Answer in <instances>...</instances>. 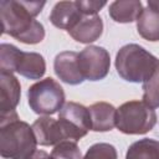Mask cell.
<instances>
[{
	"label": "cell",
	"instance_id": "cell-1",
	"mask_svg": "<svg viewBox=\"0 0 159 159\" xmlns=\"http://www.w3.org/2000/svg\"><path fill=\"white\" fill-rule=\"evenodd\" d=\"M45 1L2 0L0 1V19L2 34L26 45H35L43 40L45 27L35 17L42 11Z\"/></svg>",
	"mask_w": 159,
	"mask_h": 159
},
{
	"label": "cell",
	"instance_id": "cell-2",
	"mask_svg": "<svg viewBox=\"0 0 159 159\" xmlns=\"http://www.w3.org/2000/svg\"><path fill=\"white\" fill-rule=\"evenodd\" d=\"M36 147L32 127L20 120L16 111L0 114V155L4 159H27Z\"/></svg>",
	"mask_w": 159,
	"mask_h": 159
},
{
	"label": "cell",
	"instance_id": "cell-3",
	"mask_svg": "<svg viewBox=\"0 0 159 159\" xmlns=\"http://www.w3.org/2000/svg\"><path fill=\"white\" fill-rule=\"evenodd\" d=\"M116 70L120 78L132 83H143L159 67V60L137 43H128L116 55Z\"/></svg>",
	"mask_w": 159,
	"mask_h": 159
},
{
	"label": "cell",
	"instance_id": "cell-4",
	"mask_svg": "<svg viewBox=\"0 0 159 159\" xmlns=\"http://www.w3.org/2000/svg\"><path fill=\"white\" fill-rule=\"evenodd\" d=\"M0 71L17 72L25 78L40 80L46 72V62L37 52H25L11 43H1Z\"/></svg>",
	"mask_w": 159,
	"mask_h": 159
},
{
	"label": "cell",
	"instance_id": "cell-5",
	"mask_svg": "<svg viewBox=\"0 0 159 159\" xmlns=\"http://www.w3.org/2000/svg\"><path fill=\"white\" fill-rule=\"evenodd\" d=\"M155 124V111L143 101H129L117 108L116 127L124 134H145Z\"/></svg>",
	"mask_w": 159,
	"mask_h": 159
},
{
	"label": "cell",
	"instance_id": "cell-6",
	"mask_svg": "<svg viewBox=\"0 0 159 159\" xmlns=\"http://www.w3.org/2000/svg\"><path fill=\"white\" fill-rule=\"evenodd\" d=\"M29 106L36 114L51 116L65 104V92L58 82L47 77L30 86L27 91Z\"/></svg>",
	"mask_w": 159,
	"mask_h": 159
},
{
	"label": "cell",
	"instance_id": "cell-7",
	"mask_svg": "<svg viewBox=\"0 0 159 159\" xmlns=\"http://www.w3.org/2000/svg\"><path fill=\"white\" fill-rule=\"evenodd\" d=\"M58 123L67 140L78 142L91 129V116L87 107L76 102H67L60 109Z\"/></svg>",
	"mask_w": 159,
	"mask_h": 159
},
{
	"label": "cell",
	"instance_id": "cell-8",
	"mask_svg": "<svg viewBox=\"0 0 159 159\" xmlns=\"http://www.w3.org/2000/svg\"><path fill=\"white\" fill-rule=\"evenodd\" d=\"M78 67L84 80H103L111 67V57L104 47L89 45L78 53Z\"/></svg>",
	"mask_w": 159,
	"mask_h": 159
},
{
	"label": "cell",
	"instance_id": "cell-9",
	"mask_svg": "<svg viewBox=\"0 0 159 159\" xmlns=\"http://www.w3.org/2000/svg\"><path fill=\"white\" fill-rule=\"evenodd\" d=\"M53 70L56 76L67 84L77 86L84 81L78 67V53L75 51L57 53L53 60Z\"/></svg>",
	"mask_w": 159,
	"mask_h": 159
},
{
	"label": "cell",
	"instance_id": "cell-10",
	"mask_svg": "<svg viewBox=\"0 0 159 159\" xmlns=\"http://www.w3.org/2000/svg\"><path fill=\"white\" fill-rule=\"evenodd\" d=\"M31 127L35 133L37 144L40 145L43 147L57 145L61 142L67 140L58 120L51 118L50 116L37 118Z\"/></svg>",
	"mask_w": 159,
	"mask_h": 159
},
{
	"label": "cell",
	"instance_id": "cell-11",
	"mask_svg": "<svg viewBox=\"0 0 159 159\" xmlns=\"http://www.w3.org/2000/svg\"><path fill=\"white\" fill-rule=\"evenodd\" d=\"M67 32L77 42H94L103 34V20L99 15H83L82 19Z\"/></svg>",
	"mask_w": 159,
	"mask_h": 159
},
{
	"label": "cell",
	"instance_id": "cell-12",
	"mask_svg": "<svg viewBox=\"0 0 159 159\" xmlns=\"http://www.w3.org/2000/svg\"><path fill=\"white\" fill-rule=\"evenodd\" d=\"M21 86L10 72L0 71V114L15 111L20 102Z\"/></svg>",
	"mask_w": 159,
	"mask_h": 159
},
{
	"label": "cell",
	"instance_id": "cell-13",
	"mask_svg": "<svg viewBox=\"0 0 159 159\" xmlns=\"http://www.w3.org/2000/svg\"><path fill=\"white\" fill-rule=\"evenodd\" d=\"M82 16L76 1H60L52 7L50 21L55 27L68 31L82 19Z\"/></svg>",
	"mask_w": 159,
	"mask_h": 159
},
{
	"label": "cell",
	"instance_id": "cell-14",
	"mask_svg": "<svg viewBox=\"0 0 159 159\" xmlns=\"http://www.w3.org/2000/svg\"><path fill=\"white\" fill-rule=\"evenodd\" d=\"M91 129L93 132H108L116 127L117 109L107 102H97L88 107Z\"/></svg>",
	"mask_w": 159,
	"mask_h": 159
},
{
	"label": "cell",
	"instance_id": "cell-15",
	"mask_svg": "<svg viewBox=\"0 0 159 159\" xmlns=\"http://www.w3.org/2000/svg\"><path fill=\"white\" fill-rule=\"evenodd\" d=\"M143 9L139 0H117L109 4L108 14L116 22L129 24L138 20Z\"/></svg>",
	"mask_w": 159,
	"mask_h": 159
},
{
	"label": "cell",
	"instance_id": "cell-16",
	"mask_svg": "<svg viewBox=\"0 0 159 159\" xmlns=\"http://www.w3.org/2000/svg\"><path fill=\"white\" fill-rule=\"evenodd\" d=\"M138 34L150 42L159 41V10L147 6L137 20Z\"/></svg>",
	"mask_w": 159,
	"mask_h": 159
},
{
	"label": "cell",
	"instance_id": "cell-17",
	"mask_svg": "<svg viewBox=\"0 0 159 159\" xmlns=\"http://www.w3.org/2000/svg\"><path fill=\"white\" fill-rule=\"evenodd\" d=\"M125 159H159V140L144 138L129 145Z\"/></svg>",
	"mask_w": 159,
	"mask_h": 159
},
{
	"label": "cell",
	"instance_id": "cell-18",
	"mask_svg": "<svg viewBox=\"0 0 159 159\" xmlns=\"http://www.w3.org/2000/svg\"><path fill=\"white\" fill-rule=\"evenodd\" d=\"M143 102L153 109L159 107V67L143 82Z\"/></svg>",
	"mask_w": 159,
	"mask_h": 159
},
{
	"label": "cell",
	"instance_id": "cell-19",
	"mask_svg": "<svg viewBox=\"0 0 159 159\" xmlns=\"http://www.w3.org/2000/svg\"><path fill=\"white\" fill-rule=\"evenodd\" d=\"M51 157L55 159H83L77 143L73 140H63L55 145Z\"/></svg>",
	"mask_w": 159,
	"mask_h": 159
},
{
	"label": "cell",
	"instance_id": "cell-20",
	"mask_svg": "<svg viewBox=\"0 0 159 159\" xmlns=\"http://www.w3.org/2000/svg\"><path fill=\"white\" fill-rule=\"evenodd\" d=\"M116 148L109 143H96L88 148L83 159H117Z\"/></svg>",
	"mask_w": 159,
	"mask_h": 159
},
{
	"label": "cell",
	"instance_id": "cell-21",
	"mask_svg": "<svg viewBox=\"0 0 159 159\" xmlns=\"http://www.w3.org/2000/svg\"><path fill=\"white\" fill-rule=\"evenodd\" d=\"M76 4L82 15H97V12L106 6L107 2L97 0H76Z\"/></svg>",
	"mask_w": 159,
	"mask_h": 159
},
{
	"label": "cell",
	"instance_id": "cell-22",
	"mask_svg": "<svg viewBox=\"0 0 159 159\" xmlns=\"http://www.w3.org/2000/svg\"><path fill=\"white\" fill-rule=\"evenodd\" d=\"M27 159H55V158H52L50 154H47L46 152H43V150H36L30 158H27Z\"/></svg>",
	"mask_w": 159,
	"mask_h": 159
},
{
	"label": "cell",
	"instance_id": "cell-23",
	"mask_svg": "<svg viewBox=\"0 0 159 159\" xmlns=\"http://www.w3.org/2000/svg\"><path fill=\"white\" fill-rule=\"evenodd\" d=\"M148 6L159 10V1L158 0H148Z\"/></svg>",
	"mask_w": 159,
	"mask_h": 159
}]
</instances>
